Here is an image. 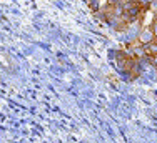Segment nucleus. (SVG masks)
<instances>
[{
    "label": "nucleus",
    "instance_id": "nucleus-3",
    "mask_svg": "<svg viewBox=\"0 0 157 143\" xmlns=\"http://www.w3.org/2000/svg\"><path fill=\"white\" fill-rule=\"evenodd\" d=\"M137 2V5L140 7L142 10H144V12H147L149 9H151V3H152V0H136Z\"/></svg>",
    "mask_w": 157,
    "mask_h": 143
},
{
    "label": "nucleus",
    "instance_id": "nucleus-4",
    "mask_svg": "<svg viewBox=\"0 0 157 143\" xmlns=\"http://www.w3.org/2000/svg\"><path fill=\"white\" fill-rule=\"evenodd\" d=\"M151 60V63H152V67H154V68L157 70V57H154V58H149Z\"/></svg>",
    "mask_w": 157,
    "mask_h": 143
},
{
    "label": "nucleus",
    "instance_id": "nucleus-2",
    "mask_svg": "<svg viewBox=\"0 0 157 143\" xmlns=\"http://www.w3.org/2000/svg\"><path fill=\"white\" fill-rule=\"evenodd\" d=\"M142 52H144L145 57L149 58H154L157 57V40L152 43H147V45H142Z\"/></svg>",
    "mask_w": 157,
    "mask_h": 143
},
{
    "label": "nucleus",
    "instance_id": "nucleus-5",
    "mask_svg": "<svg viewBox=\"0 0 157 143\" xmlns=\"http://www.w3.org/2000/svg\"><path fill=\"white\" fill-rule=\"evenodd\" d=\"M155 12H157V10H155Z\"/></svg>",
    "mask_w": 157,
    "mask_h": 143
},
{
    "label": "nucleus",
    "instance_id": "nucleus-1",
    "mask_svg": "<svg viewBox=\"0 0 157 143\" xmlns=\"http://www.w3.org/2000/svg\"><path fill=\"white\" fill-rule=\"evenodd\" d=\"M137 40H139L140 45H147V43L155 42V35H154V32L151 30V27H147V28H142L140 32H139Z\"/></svg>",
    "mask_w": 157,
    "mask_h": 143
}]
</instances>
